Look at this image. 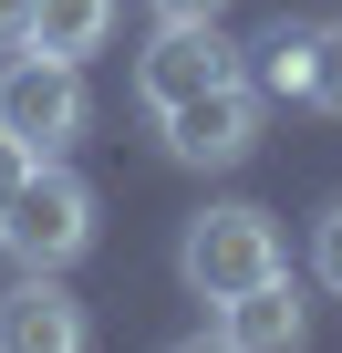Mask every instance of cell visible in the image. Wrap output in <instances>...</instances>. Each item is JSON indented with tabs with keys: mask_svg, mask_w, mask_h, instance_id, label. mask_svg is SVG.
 Listing matches in <instances>:
<instances>
[{
	"mask_svg": "<svg viewBox=\"0 0 342 353\" xmlns=\"http://www.w3.org/2000/svg\"><path fill=\"white\" fill-rule=\"evenodd\" d=\"M0 250H11V270H73L94 250V188L42 156L11 188V208H0Z\"/></svg>",
	"mask_w": 342,
	"mask_h": 353,
	"instance_id": "6da1fadb",
	"label": "cell"
},
{
	"mask_svg": "<svg viewBox=\"0 0 342 353\" xmlns=\"http://www.w3.org/2000/svg\"><path fill=\"white\" fill-rule=\"evenodd\" d=\"M177 270H187L197 301H228V291H249V281H270V270H290V260H280L270 208H208V219L177 239Z\"/></svg>",
	"mask_w": 342,
	"mask_h": 353,
	"instance_id": "7a4b0ae2",
	"label": "cell"
},
{
	"mask_svg": "<svg viewBox=\"0 0 342 353\" xmlns=\"http://www.w3.org/2000/svg\"><path fill=\"white\" fill-rule=\"evenodd\" d=\"M83 63H52V52H21L11 73H0V135H21L32 156H63L83 135Z\"/></svg>",
	"mask_w": 342,
	"mask_h": 353,
	"instance_id": "3957f363",
	"label": "cell"
},
{
	"mask_svg": "<svg viewBox=\"0 0 342 353\" xmlns=\"http://www.w3.org/2000/svg\"><path fill=\"white\" fill-rule=\"evenodd\" d=\"M156 125H166V156L177 166H239L259 145V94H249V73H228V83H208L187 104H166Z\"/></svg>",
	"mask_w": 342,
	"mask_h": 353,
	"instance_id": "277c9868",
	"label": "cell"
},
{
	"mask_svg": "<svg viewBox=\"0 0 342 353\" xmlns=\"http://www.w3.org/2000/svg\"><path fill=\"white\" fill-rule=\"evenodd\" d=\"M228 73H239V42H228L218 21H166V32L135 52V94H145V114L187 104V94H208V83H228Z\"/></svg>",
	"mask_w": 342,
	"mask_h": 353,
	"instance_id": "5b68a950",
	"label": "cell"
},
{
	"mask_svg": "<svg viewBox=\"0 0 342 353\" xmlns=\"http://www.w3.org/2000/svg\"><path fill=\"white\" fill-rule=\"evenodd\" d=\"M0 353H94V312L63 291V270H21L0 291Z\"/></svg>",
	"mask_w": 342,
	"mask_h": 353,
	"instance_id": "8992f818",
	"label": "cell"
},
{
	"mask_svg": "<svg viewBox=\"0 0 342 353\" xmlns=\"http://www.w3.org/2000/svg\"><path fill=\"white\" fill-rule=\"evenodd\" d=\"M301 332H311V312H301L290 270H270V281H249V291L218 301V343L228 353H301Z\"/></svg>",
	"mask_w": 342,
	"mask_h": 353,
	"instance_id": "52a82bcc",
	"label": "cell"
},
{
	"mask_svg": "<svg viewBox=\"0 0 342 353\" xmlns=\"http://www.w3.org/2000/svg\"><path fill=\"white\" fill-rule=\"evenodd\" d=\"M104 32H114V0H32V32H21V52L83 63V52H104Z\"/></svg>",
	"mask_w": 342,
	"mask_h": 353,
	"instance_id": "ba28073f",
	"label": "cell"
},
{
	"mask_svg": "<svg viewBox=\"0 0 342 353\" xmlns=\"http://www.w3.org/2000/svg\"><path fill=\"white\" fill-rule=\"evenodd\" d=\"M301 104L342 114V21H311V52H301Z\"/></svg>",
	"mask_w": 342,
	"mask_h": 353,
	"instance_id": "9c48e42d",
	"label": "cell"
},
{
	"mask_svg": "<svg viewBox=\"0 0 342 353\" xmlns=\"http://www.w3.org/2000/svg\"><path fill=\"white\" fill-rule=\"evenodd\" d=\"M301 52H311V21H280V32L259 42V63H249V73H259L249 94H301Z\"/></svg>",
	"mask_w": 342,
	"mask_h": 353,
	"instance_id": "30bf717a",
	"label": "cell"
},
{
	"mask_svg": "<svg viewBox=\"0 0 342 353\" xmlns=\"http://www.w3.org/2000/svg\"><path fill=\"white\" fill-rule=\"evenodd\" d=\"M311 270H321V291L342 301V198L321 208V229H311Z\"/></svg>",
	"mask_w": 342,
	"mask_h": 353,
	"instance_id": "8fae6325",
	"label": "cell"
},
{
	"mask_svg": "<svg viewBox=\"0 0 342 353\" xmlns=\"http://www.w3.org/2000/svg\"><path fill=\"white\" fill-rule=\"evenodd\" d=\"M32 166H42V156H32L21 135H0V208H11V188H21V176H32Z\"/></svg>",
	"mask_w": 342,
	"mask_h": 353,
	"instance_id": "7c38bea8",
	"label": "cell"
},
{
	"mask_svg": "<svg viewBox=\"0 0 342 353\" xmlns=\"http://www.w3.org/2000/svg\"><path fill=\"white\" fill-rule=\"evenodd\" d=\"M145 11H156V21H218L228 0H145Z\"/></svg>",
	"mask_w": 342,
	"mask_h": 353,
	"instance_id": "4fadbf2b",
	"label": "cell"
},
{
	"mask_svg": "<svg viewBox=\"0 0 342 353\" xmlns=\"http://www.w3.org/2000/svg\"><path fill=\"white\" fill-rule=\"evenodd\" d=\"M32 32V0H0V42H21Z\"/></svg>",
	"mask_w": 342,
	"mask_h": 353,
	"instance_id": "5bb4252c",
	"label": "cell"
},
{
	"mask_svg": "<svg viewBox=\"0 0 342 353\" xmlns=\"http://www.w3.org/2000/svg\"><path fill=\"white\" fill-rule=\"evenodd\" d=\"M166 353H228V343L218 332H187V343H166Z\"/></svg>",
	"mask_w": 342,
	"mask_h": 353,
	"instance_id": "9a60e30c",
	"label": "cell"
}]
</instances>
